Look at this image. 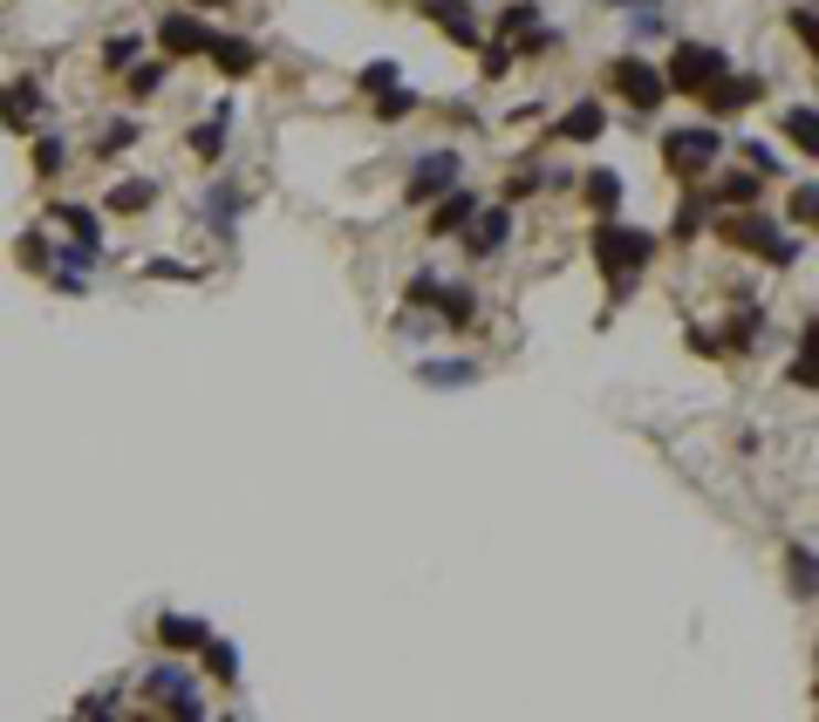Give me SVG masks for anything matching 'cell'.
Instances as JSON below:
<instances>
[{"label": "cell", "instance_id": "cell-12", "mask_svg": "<svg viewBox=\"0 0 819 722\" xmlns=\"http://www.w3.org/2000/svg\"><path fill=\"white\" fill-rule=\"evenodd\" d=\"M758 96H765L758 75H731V68H724V75H717V83H711L704 96H696V103H711V116H731V109H752Z\"/></svg>", "mask_w": 819, "mask_h": 722}, {"label": "cell", "instance_id": "cell-37", "mask_svg": "<svg viewBox=\"0 0 819 722\" xmlns=\"http://www.w3.org/2000/svg\"><path fill=\"white\" fill-rule=\"evenodd\" d=\"M417 103H423L417 89H382V96H376V116H382V124H397V116H410Z\"/></svg>", "mask_w": 819, "mask_h": 722}, {"label": "cell", "instance_id": "cell-21", "mask_svg": "<svg viewBox=\"0 0 819 722\" xmlns=\"http://www.w3.org/2000/svg\"><path fill=\"white\" fill-rule=\"evenodd\" d=\"M704 198H711V205H731V212L737 205H758V171H724Z\"/></svg>", "mask_w": 819, "mask_h": 722}, {"label": "cell", "instance_id": "cell-43", "mask_svg": "<svg viewBox=\"0 0 819 722\" xmlns=\"http://www.w3.org/2000/svg\"><path fill=\"white\" fill-rule=\"evenodd\" d=\"M792 34H799V42L812 49V8H792Z\"/></svg>", "mask_w": 819, "mask_h": 722}, {"label": "cell", "instance_id": "cell-14", "mask_svg": "<svg viewBox=\"0 0 819 722\" xmlns=\"http://www.w3.org/2000/svg\"><path fill=\"white\" fill-rule=\"evenodd\" d=\"M206 55H212V68H219V75H232V83L260 68V49L246 42V34H212V49H206Z\"/></svg>", "mask_w": 819, "mask_h": 722}, {"label": "cell", "instance_id": "cell-8", "mask_svg": "<svg viewBox=\"0 0 819 722\" xmlns=\"http://www.w3.org/2000/svg\"><path fill=\"white\" fill-rule=\"evenodd\" d=\"M505 238H513V205H479L472 219H464V253L472 259H498L505 253Z\"/></svg>", "mask_w": 819, "mask_h": 722}, {"label": "cell", "instance_id": "cell-3", "mask_svg": "<svg viewBox=\"0 0 819 722\" xmlns=\"http://www.w3.org/2000/svg\"><path fill=\"white\" fill-rule=\"evenodd\" d=\"M717 157H724V130L717 124H690V130L662 137V164H670L676 178H704Z\"/></svg>", "mask_w": 819, "mask_h": 722}, {"label": "cell", "instance_id": "cell-13", "mask_svg": "<svg viewBox=\"0 0 819 722\" xmlns=\"http://www.w3.org/2000/svg\"><path fill=\"white\" fill-rule=\"evenodd\" d=\"M423 14H431L458 49H479V42H485V34H479V14H472V0H423Z\"/></svg>", "mask_w": 819, "mask_h": 722}, {"label": "cell", "instance_id": "cell-32", "mask_svg": "<svg viewBox=\"0 0 819 722\" xmlns=\"http://www.w3.org/2000/svg\"><path fill=\"white\" fill-rule=\"evenodd\" d=\"M526 28H539V8H533V0H519V8H505V14H498V34H505V49H513Z\"/></svg>", "mask_w": 819, "mask_h": 722}, {"label": "cell", "instance_id": "cell-19", "mask_svg": "<svg viewBox=\"0 0 819 722\" xmlns=\"http://www.w3.org/2000/svg\"><path fill=\"white\" fill-rule=\"evenodd\" d=\"M206 634H212V627H206L199 614H165V620H158V640H165L171 655H199Z\"/></svg>", "mask_w": 819, "mask_h": 722}, {"label": "cell", "instance_id": "cell-44", "mask_svg": "<svg viewBox=\"0 0 819 722\" xmlns=\"http://www.w3.org/2000/svg\"><path fill=\"white\" fill-rule=\"evenodd\" d=\"M505 62H513V49H505V42H492V49H485V68H492V75H505Z\"/></svg>", "mask_w": 819, "mask_h": 722}, {"label": "cell", "instance_id": "cell-16", "mask_svg": "<svg viewBox=\"0 0 819 722\" xmlns=\"http://www.w3.org/2000/svg\"><path fill=\"white\" fill-rule=\"evenodd\" d=\"M225 137H232V103H219V109L206 116L199 130H185L191 157H206V164H219V157H225Z\"/></svg>", "mask_w": 819, "mask_h": 722}, {"label": "cell", "instance_id": "cell-10", "mask_svg": "<svg viewBox=\"0 0 819 722\" xmlns=\"http://www.w3.org/2000/svg\"><path fill=\"white\" fill-rule=\"evenodd\" d=\"M49 116V96H42V83H34V75H14L8 83V96H0V124L8 130H34Z\"/></svg>", "mask_w": 819, "mask_h": 722}, {"label": "cell", "instance_id": "cell-34", "mask_svg": "<svg viewBox=\"0 0 819 722\" xmlns=\"http://www.w3.org/2000/svg\"><path fill=\"white\" fill-rule=\"evenodd\" d=\"M14 253H21L28 273H49V266H55V246H49L42 232H21V246H14Z\"/></svg>", "mask_w": 819, "mask_h": 722}, {"label": "cell", "instance_id": "cell-27", "mask_svg": "<svg viewBox=\"0 0 819 722\" xmlns=\"http://www.w3.org/2000/svg\"><path fill=\"white\" fill-rule=\"evenodd\" d=\"M758 328H765V307H758V300H737V307H731V348H752Z\"/></svg>", "mask_w": 819, "mask_h": 722}, {"label": "cell", "instance_id": "cell-7", "mask_svg": "<svg viewBox=\"0 0 819 722\" xmlns=\"http://www.w3.org/2000/svg\"><path fill=\"white\" fill-rule=\"evenodd\" d=\"M608 83H615L621 96H629V109H642V116H649V109H662V96H670L662 68H655V62H642V55H621Z\"/></svg>", "mask_w": 819, "mask_h": 722}, {"label": "cell", "instance_id": "cell-17", "mask_svg": "<svg viewBox=\"0 0 819 722\" xmlns=\"http://www.w3.org/2000/svg\"><path fill=\"white\" fill-rule=\"evenodd\" d=\"M601 130H608V109H601V103H574V109L560 116L554 137H560V144H595Z\"/></svg>", "mask_w": 819, "mask_h": 722}, {"label": "cell", "instance_id": "cell-28", "mask_svg": "<svg viewBox=\"0 0 819 722\" xmlns=\"http://www.w3.org/2000/svg\"><path fill=\"white\" fill-rule=\"evenodd\" d=\"M704 219H711V198L690 191L683 205H676V219H670V232H676V238H696V232H704Z\"/></svg>", "mask_w": 819, "mask_h": 722}, {"label": "cell", "instance_id": "cell-45", "mask_svg": "<svg viewBox=\"0 0 819 722\" xmlns=\"http://www.w3.org/2000/svg\"><path fill=\"white\" fill-rule=\"evenodd\" d=\"M199 8H225V0H199Z\"/></svg>", "mask_w": 819, "mask_h": 722}, {"label": "cell", "instance_id": "cell-41", "mask_svg": "<svg viewBox=\"0 0 819 722\" xmlns=\"http://www.w3.org/2000/svg\"><path fill=\"white\" fill-rule=\"evenodd\" d=\"M431 294H438V273H417V279H410V300L431 307Z\"/></svg>", "mask_w": 819, "mask_h": 722}, {"label": "cell", "instance_id": "cell-36", "mask_svg": "<svg viewBox=\"0 0 819 722\" xmlns=\"http://www.w3.org/2000/svg\"><path fill=\"white\" fill-rule=\"evenodd\" d=\"M397 83H403L397 62H369V68L356 75V89H363V96H382V89H397Z\"/></svg>", "mask_w": 819, "mask_h": 722}, {"label": "cell", "instance_id": "cell-11", "mask_svg": "<svg viewBox=\"0 0 819 722\" xmlns=\"http://www.w3.org/2000/svg\"><path fill=\"white\" fill-rule=\"evenodd\" d=\"M212 34H219V28H206L199 14H185V8H171V14L158 21L165 55H206V49H212Z\"/></svg>", "mask_w": 819, "mask_h": 722}, {"label": "cell", "instance_id": "cell-25", "mask_svg": "<svg viewBox=\"0 0 819 722\" xmlns=\"http://www.w3.org/2000/svg\"><path fill=\"white\" fill-rule=\"evenodd\" d=\"M786 137H792V150H806V157L819 150V109H812V103H792V109H786Z\"/></svg>", "mask_w": 819, "mask_h": 722}, {"label": "cell", "instance_id": "cell-30", "mask_svg": "<svg viewBox=\"0 0 819 722\" xmlns=\"http://www.w3.org/2000/svg\"><path fill=\"white\" fill-rule=\"evenodd\" d=\"M144 55V34L130 28V34H109V42H103V68H130Z\"/></svg>", "mask_w": 819, "mask_h": 722}, {"label": "cell", "instance_id": "cell-26", "mask_svg": "<svg viewBox=\"0 0 819 722\" xmlns=\"http://www.w3.org/2000/svg\"><path fill=\"white\" fill-rule=\"evenodd\" d=\"M580 191H588V205H595L601 219L621 212V178H615V171H588V184H580Z\"/></svg>", "mask_w": 819, "mask_h": 722}, {"label": "cell", "instance_id": "cell-15", "mask_svg": "<svg viewBox=\"0 0 819 722\" xmlns=\"http://www.w3.org/2000/svg\"><path fill=\"white\" fill-rule=\"evenodd\" d=\"M417 382H423V389H472V382H479V361H464V354L417 361Z\"/></svg>", "mask_w": 819, "mask_h": 722}, {"label": "cell", "instance_id": "cell-9", "mask_svg": "<svg viewBox=\"0 0 819 722\" xmlns=\"http://www.w3.org/2000/svg\"><path fill=\"white\" fill-rule=\"evenodd\" d=\"M240 212H246V184H232V178H219V184L199 198V219L219 232V246H232V225H240Z\"/></svg>", "mask_w": 819, "mask_h": 722}, {"label": "cell", "instance_id": "cell-5", "mask_svg": "<svg viewBox=\"0 0 819 722\" xmlns=\"http://www.w3.org/2000/svg\"><path fill=\"white\" fill-rule=\"evenodd\" d=\"M724 68H731V55H724V49H711V42H676L670 68H662V83H670L676 96H704Z\"/></svg>", "mask_w": 819, "mask_h": 722}, {"label": "cell", "instance_id": "cell-42", "mask_svg": "<svg viewBox=\"0 0 819 722\" xmlns=\"http://www.w3.org/2000/svg\"><path fill=\"white\" fill-rule=\"evenodd\" d=\"M812 198H819L812 184H799V191H792V219H799V225H812Z\"/></svg>", "mask_w": 819, "mask_h": 722}, {"label": "cell", "instance_id": "cell-1", "mask_svg": "<svg viewBox=\"0 0 819 722\" xmlns=\"http://www.w3.org/2000/svg\"><path fill=\"white\" fill-rule=\"evenodd\" d=\"M655 259V232H642V225H601L595 232V266L608 273V300H621V294H629L636 287V273Z\"/></svg>", "mask_w": 819, "mask_h": 722}, {"label": "cell", "instance_id": "cell-40", "mask_svg": "<svg viewBox=\"0 0 819 722\" xmlns=\"http://www.w3.org/2000/svg\"><path fill=\"white\" fill-rule=\"evenodd\" d=\"M737 150H745V157H752V171H758V178H765V171H778V157H771L765 144H737Z\"/></svg>", "mask_w": 819, "mask_h": 722}, {"label": "cell", "instance_id": "cell-20", "mask_svg": "<svg viewBox=\"0 0 819 722\" xmlns=\"http://www.w3.org/2000/svg\"><path fill=\"white\" fill-rule=\"evenodd\" d=\"M472 212H479V191L451 184V191H444V205L431 212V232H438V238H444V232H464V219H472Z\"/></svg>", "mask_w": 819, "mask_h": 722}, {"label": "cell", "instance_id": "cell-35", "mask_svg": "<svg viewBox=\"0 0 819 722\" xmlns=\"http://www.w3.org/2000/svg\"><path fill=\"white\" fill-rule=\"evenodd\" d=\"M786 573H792V593L812 599V586H819V580H812V545H792V552H786Z\"/></svg>", "mask_w": 819, "mask_h": 722}, {"label": "cell", "instance_id": "cell-39", "mask_svg": "<svg viewBox=\"0 0 819 722\" xmlns=\"http://www.w3.org/2000/svg\"><path fill=\"white\" fill-rule=\"evenodd\" d=\"M144 273H150V279H185V287H199V266H178V259H150Z\"/></svg>", "mask_w": 819, "mask_h": 722}, {"label": "cell", "instance_id": "cell-18", "mask_svg": "<svg viewBox=\"0 0 819 722\" xmlns=\"http://www.w3.org/2000/svg\"><path fill=\"white\" fill-rule=\"evenodd\" d=\"M431 307H438L444 328H472V320H479V294H472V287H444V279H438Z\"/></svg>", "mask_w": 819, "mask_h": 722}, {"label": "cell", "instance_id": "cell-6", "mask_svg": "<svg viewBox=\"0 0 819 722\" xmlns=\"http://www.w3.org/2000/svg\"><path fill=\"white\" fill-rule=\"evenodd\" d=\"M451 184H464V157H458V150H423L417 164H410L403 198H410V205H438Z\"/></svg>", "mask_w": 819, "mask_h": 722}, {"label": "cell", "instance_id": "cell-22", "mask_svg": "<svg viewBox=\"0 0 819 722\" xmlns=\"http://www.w3.org/2000/svg\"><path fill=\"white\" fill-rule=\"evenodd\" d=\"M55 219L75 232V246H90V253L103 259V225H96V212H90V205H69V198H62V205H55Z\"/></svg>", "mask_w": 819, "mask_h": 722}, {"label": "cell", "instance_id": "cell-4", "mask_svg": "<svg viewBox=\"0 0 819 722\" xmlns=\"http://www.w3.org/2000/svg\"><path fill=\"white\" fill-rule=\"evenodd\" d=\"M144 702H158L165 715H206V696H199V675L178 668V661H158V668H144Z\"/></svg>", "mask_w": 819, "mask_h": 722}, {"label": "cell", "instance_id": "cell-38", "mask_svg": "<svg viewBox=\"0 0 819 722\" xmlns=\"http://www.w3.org/2000/svg\"><path fill=\"white\" fill-rule=\"evenodd\" d=\"M792 382H799V389H812V320L799 328V361H792Z\"/></svg>", "mask_w": 819, "mask_h": 722}, {"label": "cell", "instance_id": "cell-23", "mask_svg": "<svg viewBox=\"0 0 819 722\" xmlns=\"http://www.w3.org/2000/svg\"><path fill=\"white\" fill-rule=\"evenodd\" d=\"M199 655H206V675H212V681H240V648H232V640L206 634V640H199Z\"/></svg>", "mask_w": 819, "mask_h": 722}, {"label": "cell", "instance_id": "cell-29", "mask_svg": "<svg viewBox=\"0 0 819 722\" xmlns=\"http://www.w3.org/2000/svg\"><path fill=\"white\" fill-rule=\"evenodd\" d=\"M130 144H144V124H137V116H116V124L103 130V144H96V157H124Z\"/></svg>", "mask_w": 819, "mask_h": 722}, {"label": "cell", "instance_id": "cell-2", "mask_svg": "<svg viewBox=\"0 0 819 722\" xmlns=\"http://www.w3.org/2000/svg\"><path fill=\"white\" fill-rule=\"evenodd\" d=\"M724 238H731L737 253H758V259H771V266H792V259L806 253L799 238H786V232H778L771 219H758L752 205H737V212L724 219Z\"/></svg>", "mask_w": 819, "mask_h": 722}, {"label": "cell", "instance_id": "cell-31", "mask_svg": "<svg viewBox=\"0 0 819 722\" xmlns=\"http://www.w3.org/2000/svg\"><path fill=\"white\" fill-rule=\"evenodd\" d=\"M124 89H130L137 103H144V96H158V89H165V62H144V55H137V62H130V83H124Z\"/></svg>", "mask_w": 819, "mask_h": 722}, {"label": "cell", "instance_id": "cell-33", "mask_svg": "<svg viewBox=\"0 0 819 722\" xmlns=\"http://www.w3.org/2000/svg\"><path fill=\"white\" fill-rule=\"evenodd\" d=\"M62 164H69V144H62V137H34V171H42V178H62Z\"/></svg>", "mask_w": 819, "mask_h": 722}, {"label": "cell", "instance_id": "cell-24", "mask_svg": "<svg viewBox=\"0 0 819 722\" xmlns=\"http://www.w3.org/2000/svg\"><path fill=\"white\" fill-rule=\"evenodd\" d=\"M150 205H158V184H150V178H124V184H116L109 191V212H150Z\"/></svg>", "mask_w": 819, "mask_h": 722}]
</instances>
